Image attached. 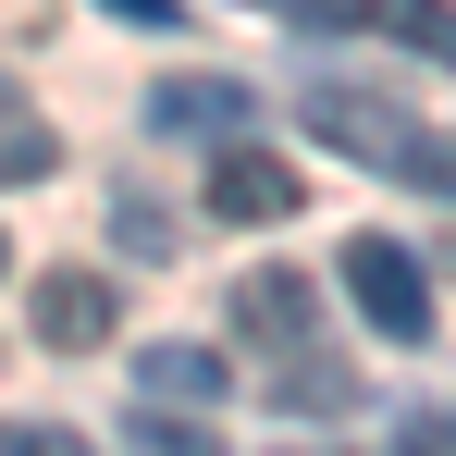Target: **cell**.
Instances as JSON below:
<instances>
[{"label": "cell", "instance_id": "6da1fadb", "mask_svg": "<svg viewBox=\"0 0 456 456\" xmlns=\"http://www.w3.org/2000/svg\"><path fill=\"white\" fill-rule=\"evenodd\" d=\"M297 111H308V136L321 149H346V160H382V173H419V124L382 99V86H297Z\"/></svg>", "mask_w": 456, "mask_h": 456}, {"label": "cell", "instance_id": "8992f818", "mask_svg": "<svg viewBox=\"0 0 456 456\" xmlns=\"http://www.w3.org/2000/svg\"><path fill=\"white\" fill-rule=\"evenodd\" d=\"M234 333H247V346H272V358H284V346H308V333H321L308 272H247V284H234Z\"/></svg>", "mask_w": 456, "mask_h": 456}, {"label": "cell", "instance_id": "7c38bea8", "mask_svg": "<svg viewBox=\"0 0 456 456\" xmlns=\"http://www.w3.org/2000/svg\"><path fill=\"white\" fill-rule=\"evenodd\" d=\"M111 234H124V259H173V247H185L160 198H111Z\"/></svg>", "mask_w": 456, "mask_h": 456}, {"label": "cell", "instance_id": "5bb4252c", "mask_svg": "<svg viewBox=\"0 0 456 456\" xmlns=\"http://www.w3.org/2000/svg\"><path fill=\"white\" fill-rule=\"evenodd\" d=\"M407 456H456V407H432V419H407Z\"/></svg>", "mask_w": 456, "mask_h": 456}, {"label": "cell", "instance_id": "4fadbf2b", "mask_svg": "<svg viewBox=\"0 0 456 456\" xmlns=\"http://www.w3.org/2000/svg\"><path fill=\"white\" fill-rule=\"evenodd\" d=\"M0 456H86L75 432H50V419H0Z\"/></svg>", "mask_w": 456, "mask_h": 456}, {"label": "cell", "instance_id": "9a60e30c", "mask_svg": "<svg viewBox=\"0 0 456 456\" xmlns=\"http://www.w3.org/2000/svg\"><path fill=\"white\" fill-rule=\"evenodd\" d=\"M99 12H124V25H173L185 0H99Z\"/></svg>", "mask_w": 456, "mask_h": 456}, {"label": "cell", "instance_id": "ba28073f", "mask_svg": "<svg viewBox=\"0 0 456 456\" xmlns=\"http://www.w3.org/2000/svg\"><path fill=\"white\" fill-rule=\"evenodd\" d=\"M358 25H382V37H407L419 62H456V0H370Z\"/></svg>", "mask_w": 456, "mask_h": 456}, {"label": "cell", "instance_id": "277c9868", "mask_svg": "<svg viewBox=\"0 0 456 456\" xmlns=\"http://www.w3.org/2000/svg\"><path fill=\"white\" fill-rule=\"evenodd\" d=\"M111 321H124V284H99V272H50V284H37V346H50V358L111 346Z\"/></svg>", "mask_w": 456, "mask_h": 456}, {"label": "cell", "instance_id": "8fae6325", "mask_svg": "<svg viewBox=\"0 0 456 456\" xmlns=\"http://www.w3.org/2000/svg\"><path fill=\"white\" fill-rule=\"evenodd\" d=\"M136 456H223L185 407H160V395H136Z\"/></svg>", "mask_w": 456, "mask_h": 456}, {"label": "cell", "instance_id": "52a82bcc", "mask_svg": "<svg viewBox=\"0 0 456 456\" xmlns=\"http://www.w3.org/2000/svg\"><path fill=\"white\" fill-rule=\"evenodd\" d=\"M136 395H160V407H223L234 370L210 358V346H149V358H136Z\"/></svg>", "mask_w": 456, "mask_h": 456}, {"label": "cell", "instance_id": "3957f363", "mask_svg": "<svg viewBox=\"0 0 456 456\" xmlns=\"http://www.w3.org/2000/svg\"><path fill=\"white\" fill-rule=\"evenodd\" d=\"M210 210H223V223H297L308 185H297V160H272V149H247V136H223V160H210Z\"/></svg>", "mask_w": 456, "mask_h": 456}, {"label": "cell", "instance_id": "2e32d148", "mask_svg": "<svg viewBox=\"0 0 456 456\" xmlns=\"http://www.w3.org/2000/svg\"><path fill=\"white\" fill-rule=\"evenodd\" d=\"M0 272H12V234H0Z\"/></svg>", "mask_w": 456, "mask_h": 456}, {"label": "cell", "instance_id": "30bf717a", "mask_svg": "<svg viewBox=\"0 0 456 456\" xmlns=\"http://www.w3.org/2000/svg\"><path fill=\"white\" fill-rule=\"evenodd\" d=\"M50 160H62V136H50V124H37V111L0 86V185H37Z\"/></svg>", "mask_w": 456, "mask_h": 456}, {"label": "cell", "instance_id": "9c48e42d", "mask_svg": "<svg viewBox=\"0 0 456 456\" xmlns=\"http://www.w3.org/2000/svg\"><path fill=\"white\" fill-rule=\"evenodd\" d=\"M272 407H358V382H346V358H321V346H284Z\"/></svg>", "mask_w": 456, "mask_h": 456}, {"label": "cell", "instance_id": "5b68a950", "mask_svg": "<svg viewBox=\"0 0 456 456\" xmlns=\"http://www.w3.org/2000/svg\"><path fill=\"white\" fill-rule=\"evenodd\" d=\"M247 111H259V86L234 75H185V86H149V136H247Z\"/></svg>", "mask_w": 456, "mask_h": 456}, {"label": "cell", "instance_id": "7a4b0ae2", "mask_svg": "<svg viewBox=\"0 0 456 456\" xmlns=\"http://www.w3.org/2000/svg\"><path fill=\"white\" fill-rule=\"evenodd\" d=\"M346 297H358V321H370V333L432 346V284H419V259H407L395 234H346Z\"/></svg>", "mask_w": 456, "mask_h": 456}]
</instances>
